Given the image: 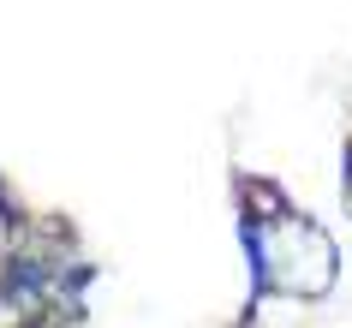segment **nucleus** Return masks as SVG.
<instances>
[{
    "label": "nucleus",
    "mask_w": 352,
    "mask_h": 328,
    "mask_svg": "<svg viewBox=\"0 0 352 328\" xmlns=\"http://www.w3.org/2000/svg\"><path fill=\"white\" fill-rule=\"evenodd\" d=\"M239 245L251 256V305H263L269 292L280 298H322L334 287V274H340V256H334V239L316 227L311 215H287L257 227V221H239Z\"/></svg>",
    "instance_id": "1"
},
{
    "label": "nucleus",
    "mask_w": 352,
    "mask_h": 328,
    "mask_svg": "<svg viewBox=\"0 0 352 328\" xmlns=\"http://www.w3.org/2000/svg\"><path fill=\"white\" fill-rule=\"evenodd\" d=\"M287 215V191H280L275 179H263V173H245L239 179V221H257V227H269V221Z\"/></svg>",
    "instance_id": "2"
},
{
    "label": "nucleus",
    "mask_w": 352,
    "mask_h": 328,
    "mask_svg": "<svg viewBox=\"0 0 352 328\" xmlns=\"http://www.w3.org/2000/svg\"><path fill=\"white\" fill-rule=\"evenodd\" d=\"M346 215H352V149H346Z\"/></svg>",
    "instance_id": "3"
}]
</instances>
